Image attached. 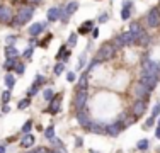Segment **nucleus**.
Returning a JSON list of instances; mask_svg holds the SVG:
<instances>
[{
  "instance_id": "obj_37",
  "label": "nucleus",
  "mask_w": 160,
  "mask_h": 153,
  "mask_svg": "<svg viewBox=\"0 0 160 153\" xmlns=\"http://www.w3.org/2000/svg\"><path fill=\"white\" fill-rule=\"evenodd\" d=\"M158 114H160V104H155L153 111H152V116H153V117H157Z\"/></svg>"
},
{
  "instance_id": "obj_15",
  "label": "nucleus",
  "mask_w": 160,
  "mask_h": 153,
  "mask_svg": "<svg viewBox=\"0 0 160 153\" xmlns=\"http://www.w3.org/2000/svg\"><path fill=\"white\" fill-rule=\"evenodd\" d=\"M60 15H62V9H58V7H51V9L48 10V21L55 22L56 19H60Z\"/></svg>"
},
{
  "instance_id": "obj_5",
  "label": "nucleus",
  "mask_w": 160,
  "mask_h": 153,
  "mask_svg": "<svg viewBox=\"0 0 160 153\" xmlns=\"http://www.w3.org/2000/svg\"><path fill=\"white\" fill-rule=\"evenodd\" d=\"M85 102H87V89H77V95H75L73 106L77 111L85 109Z\"/></svg>"
},
{
  "instance_id": "obj_19",
  "label": "nucleus",
  "mask_w": 160,
  "mask_h": 153,
  "mask_svg": "<svg viewBox=\"0 0 160 153\" xmlns=\"http://www.w3.org/2000/svg\"><path fill=\"white\" fill-rule=\"evenodd\" d=\"M92 27H94V21H85V22H83V26L80 27L78 32H80V34H87Z\"/></svg>"
},
{
  "instance_id": "obj_29",
  "label": "nucleus",
  "mask_w": 160,
  "mask_h": 153,
  "mask_svg": "<svg viewBox=\"0 0 160 153\" xmlns=\"http://www.w3.org/2000/svg\"><path fill=\"white\" fill-rule=\"evenodd\" d=\"M43 97H44V101H51L53 97H55V94H53V89H46L43 92Z\"/></svg>"
},
{
  "instance_id": "obj_1",
  "label": "nucleus",
  "mask_w": 160,
  "mask_h": 153,
  "mask_svg": "<svg viewBox=\"0 0 160 153\" xmlns=\"http://www.w3.org/2000/svg\"><path fill=\"white\" fill-rule=\"evenodd\" d=\"M34 15V5H24L21 7V9L17 10V14H14V19H12V24L10 26H16V27H19V26L26 24V22L31 21V17Z\"/></svg>"
},
{
  "instance_id": "obj_35",
  "label": "nucleus",
  "mask_w": 160,
  "mask_h": 153,
  "mask_svg": "<svg viewBox=\"0 0 160 153\" xmlns=\"http://www.w3.org/2000/svg\"><path fill=\"white\" fill-rule=\"evenodd\" d=\"M38 87H39V85H38V83H32V85L29 87V92H28V94H29V97H32V95H34V94H36V92H38Z\"/></svg>"
},
{
  "instance_id": "obj_17",
  "label": "nucleus",
  "mask_w": 160,
  "mask_h": 153,
  "mask_svg": "<svg viewBox=\"0 0 160 153\" xmlns=\"http://www.w3.org/2000/svg\"><path fill=\"white\" fill-rule=\"evenodd\" d=\"M5 56H7V58H17V56H19V51L14 48V44H12V46H7Z\"/></svg>"
},
{
  "instance_id": "obj_24",
  "label": "nucleus",
  "mask_w": 160,
  "mask_h": 153,
  "mask_svg": "<svg viewBox=\"0 0 160 153\" xmlns=\"http://www.w3.org/2000/svg\"><path fill=\"white\" fill-rule=\"evenodd\" d=\"M148 146H150V141H148V140H140L138 143H136V148H138L140 151L148 150Z\"/></svg>"
},
{
  "instance_id": "obj_9",
  "label": "nucleus",
  "mask_w": 160,
  "mask_h": 153,
  "mask_svg": "<svg viewBox=\"0 0 160 153\" xmlns=\"http://www.w3.org/2000/svg\"><path fill=\"white\" fill-rule=\"evenodd\" d=\"M147 24L150 27H158L160 26V10L158 9H152L147 14Z\"/></svg>"
},
{
  "instance_id": "obj_16",
  "label": "nucleus",
  "mask_w": 160,
  "mask_h": 153,
  "mask_svg": "<svg viewBox=\"0 0 160 153\" xmlns=\"http://www.w3.org/2000/svg\"><path fill=\"white\" fill-rule=\"evenodd\" d=\"M150 36H148L145 31H142V32L138 34V37H136V44H142V46H147V44H150Z\"/></svg>"
},
{
  "instance_id": "obj_41",
  "label": "nucleus",
  "mask_w": 160,
  "mask_h": 153,
  "mask_svg": "<svg viewBox=\"0 0 160 153\" xmlns=\"http://www.w3.org/2000/svg\"><path fill=\"white\" fill-rule=\"evenodd\" d=\"M34 83H38V85H43V83H44V76L38 75V76H36V82H34Z\"/></svg>"
},
{
  "instance_id": "obj_8",
  "label": "nucleus",
  "mask_w": 160,
  "mask_h": 153,
  "mask_svg": "<svg viewBox=\"0 0 160 153\" xmlns=\"http://www.w3.org/2000/svg\"><path fill=\"white\" fill-rule=\"evenodd\" d=\"M142 72H147V73L160 76V63H157V61H152V60H145Z\"/></svg>"
},
{
  "instance_id": "obj_38",
  "label": "nucleus",
  "mask_w": 160,
  "mask_h": 153,
  "mask_svg": "<svg viewBox=\"0 0 160 153\" xmlns=\"http://www.w3.org/2000/svg\"><path fill=\"white\" fill-rule=\"evenodd\" d=\"M14 70H16L17 73H24V65H22V63H17V65H16V68H14Z\"/></svg>"
},
{
  "instance_id": "obj_22",
  "label": "nucleus",
  "mask_w": 160,
  "mask_h": 153,
  "mask_svg": "<svg viewBox=\"0 0 160 153\" xmlns=\"http://www.w3.org/2000/svg\"><path fill=\"white\" fill-rule=\"evenodd\" d=\"M16 65H17V58H7L3 68H5V70H14V68H16Z\"/></svg>"
},
{
  "instance_id": "obj_36",
  "label": "nucleus",
  "mask_w": 160,
  "mask_h": 153,
  "mask_svg": "<svg viewBox=\"0 0 160 153\" xmlns=\"http://www.w3.org/2000/svg\"><path fill=\"white\" fill-rule=\"evenodd\" d=\"M9 101H10V92H9V90H5V92L2 94V102H3V104H7Z\"/></svg>"
},
{
  "instance_id": "obj_12",
  "label": "nucleus",
  "mask_w": 160,
  "mask_h": 153,
  "mask_svg": "<svg viewBox=\"0 0 160 153\" xmlns=\"http://www.w3.org/2000/svg\"><path fill=\"white\" fill-rule=\"evenodd\" d=\"M60 106H62V95H55V97L49 101L48 112H49V114H56V112L60 111Z\"/></svg>"
},
{
  "instance_id": "obj_44",
  "label": "nucleus",
  "mask_w": 160,
  "mask_h": 153,
  "mask_svg": "<svg viewBox=\"0 0 160 153\" xmlns=\"http://www.w3.org/2000/svg\"><path fill=\"white\" fill-rule=\"evenodd\" d=\"M67 80H68V82H73V80H75V73H73V72H70V73L67 75Z\"/></svg>"
},
{
  "instance_id": "obj_31",
  "label": "nucleus",
  "mask_w": 160,
  "mask_h": 153,
  "mask_svg": "<svg viewBox=\"0 0 160 153\" xmlns=\"http://www.w3.org/2000/svg\"><path fill=\"white\" fill-rule=\"evenodd\" d=\"M31 128H32V122H31V121H28L24 126H22V133H24V135H28V133L31 131Z\"/></svg>"
},
{
  "instance_id": "obj_13",
  "label": "nucleus",
  "mask_w": 160,
  "mask_h": 153,
  "mask_svg": "<svg viewBox=\"0 0 160 153\" xmlns=\"http://www.w3.org/2000/svg\"><path fill=\"white\" fill-rule=\"evenodd\" d=\"M121 39H123L124 46H131V44H136V37L133 36L131 31H126V32L121 34Z\"/></svg>"
},
{
  "instance_id": "obj_53",
  "label": "nucleus",
  "mask_w": 160,
  "mask_h": 153,
  "mask_svg": "<svg viewBox=\"0 0 160 153\" xmlns=\"http://www.w3.org/2000/svg\"><path fill=\"white\" fill-rule=\"evenodd\" d=\"M158 128H160V119H158Z\"/></svg>"
},
{
  "instance_id": "obj_27",
  "label": "nucleus",
  "mask_w": 160,
  "mask_h": 153,
  "mask_svg": "<svg viewBox=\"0 0 160 153\" xmlns=\"http://www.w3.org/2000/svg\"><path fill=\"white\" fill-rule=\"evenodd\" d=\"M14 83H16V78H14V75H12V73H9V75L5 76V85L9 87V89H12Z\"/></svg>"
},
{
  "instance_id": "obj_21",
  "label": "nucleus",
  "mask_w": 160,
  "mask_h": 153,
  "mask_svg": "<svg viewBox=\"0 0 160 153\" xmlns=\"http://www.w3.org/2000/svg\"><path fill=\"white\" fill-rule=\"evenodd\" d=\"M129 31H131V32H133V36H135V37H138V34L142 32L143 29H142V26H140L138 22H133V24L129 26Z\"/></svg>"
},
{
  "instance_id": "obj_6",
  "label": "nucleus",
  "mask_w": 160,
  "mask_h": 153,
  "mask_svg": "<svg viewBox=\"0 0 160 153\" xmlns=\"http://www.w3.org/2000/svg\"><path fill=\"white\" fill-rule=\"evenodd\" d=\"M12 19H14L12 9H10V7H5V5H0V24L10 26L12 24Z\"/></svg>"
},
{
  "instance_id": "obj_50",
  "label": "nucleus",
  "mask_w": 160,
  "mask_h": 153,
  "mask_svg": "<svg viewBox=\"0 0 160 153\" xmlns=\"http://www.w3.org/2000/svg\"><path fill=\"white\" fill-rule=\"evenodd\" d=\"M155 138H160V128L157 129V131H155Z\"/></svg>"
},
{
  "instance_id": "obj_23",
  "label": "nucleus",
  "mask_w": 160,
  "mask_h": 153,
  "mask_svg": "<svg viewBox=\"0 0 160 153\" xmlns=\"http://www.w3.org/2000/svg\"><path fill=\"white\" fill-rule=\"evenodd\" d=\"M111 44L114 46V49H116V51H119V49H121V48H123V46H124V43H123V39H121V36L114 37V39L111 41Z\"/></svg>"
},
{
  "instance_id": "obj_45",
  "label": "nucleus",
  "mask_w": 160,
  "mask_h": 153,
  "mask_svg": "<svg viewBox=\"0 0 160 153\" xmlns=\"http://www.w3.org/2000/svg\"><path fill=\"white\" fill-rule=\"evenodd\" d=\"M29 153H48V150H44V148H38V150H32Z\"/></svg>"
},
{
  "instance_id": "obj_2",
  "label": "nucleus",
  "mask_w": 160,
  "mask_h": 153,
  "mask_svg": "<svg viewBox=\"0 0 160 153\" xmlns=\"http://www.w3.org/2000/svg\"><path fill=\"white\" fill-rule=\"evenodd\" d=\"M116 55V49H114V46L111 43H104L101 46V48L97 49L96 56H94V60L97 61V63H101V61H108L111 60L112 56Z\"/></svg>"
},
{
  "instance_id": "obj_34",
  "label": "nucleus",
  "mask_w": 160,
  "mask_h": 153,
  "mask_svg": "<svg viewBox=\"0 0 160 153\" xmlns=\"http://www.w3.org/2000/svg\"><path fill=\"white\" fill-rule=\"evenodd\" d=\"M63 70H65V65L63 63H58L55 67V75H60V73H63Z\"/></svg>"
},
{
  "instance_id": "obj_39",
  "label": "nucleus",
  "mask_w": 160,
  "mask_h": 153,
  "mask_svg": "<svg viewBox=\"0 0 160 153\" xmlns=\"http://www.w3.org/2000/svg\"><path fill=\"white\" fill-rule=\"evenodd\" d=\"M5 43H7V46L14 44V43H16V36H9V37L5 39Z\"/></svg>"
},
{
  "instance_id": "obj_18",
  "label": "nucleus",
  "mask_w": 160,
  "mask_h": 153,
  "mask_svg": "<svg viewBox=\"0 0 160 153\" xmlns=\"http://www.w3.org/2000/svg\"><path fill=\"white\" fill-rule=\"evenodd\" d=\"M77 9H78V3H77V2H68L67 7H65V10H67L68 15L75 14V12H77Z\"/></svg>"
},
{
  "instance_id": "obj_54",
  "label": "nucleus",
  "mask_w": 160,
  "mask_h": 153,
  "mask_svg": "<svg viewBox=\"0 0 160 153\" xmlns=\"http://www.w3.org/2000/svg\"><path fill=\"white\" fill-rule=\"evenodd\" d=\"M158 10H160V5H158Z\"/></svg>"
},
{
  "instance_id": "obj_25",
  "label": "nucleus",
  "mask_w": 160,
  "mask_h": 153,
  "mask_svg": "<svg viewBox=\"0 0 160 153\" xmlns=\"http://www.w3.org/2000/svg\"><path fill=\"white\" fill-rule=\"evenodd\" d=\"M129 7H131V2H124V9H123V12H121V17L126 21V19H129Z\"/></svg>"
},
{
  "instance_id": "obj_30",
  "label": "nucleus",
  "mask_w": 160,
  "mask_h": 153,
  "mask_svg": "<svg viewBox=\"0 0 160 153\" xmlns=\"http://www.w3.org/2000/svg\"><path fill=\"white\" fill-rule=\"evenodd\" d=\"M44 136H46L48 140L55 138V128H53V126H49V128H46V131H44Z\"/></svg>"
},
{
  "instance_id": "obj_43",
  "label": "nucleus",
  "mask_w": 160,
  "mask_h": 153,
  "mask_svg": "<svg viewBox=\"0 0 160 153\" xmlns=\"http://www.w3.org/2000/svg\"><path fill=\"white\" fill-rule=\"evenodd\" d=\"M31 55H32V48H28L24 51V58H31Z\"/></svg>"
},
{
  "instance_id": "obj_26",
  "label": "nucleus",
  "mask_w": 160,
  "mask_h": 153,
  "mask_svg": "<svg viewBox=\"0 0 160 153\" xmlns=\"http://www.w3.org/2000/svg\"><path fill=\"white\" fill-rule=\"evenodd\" d=\"M68 56H70V51H67V48H65V46H62V49H60V53L58 55H56V58L58 60H68Z\"/></svg>"
},
{
  "instance_id": "obj_46",
  "label": "nucleus",
  "mask_w": 160,
  "mask_h": 153,
  "mask_svg": "<svg viewBox=\"0 0 160 153\" xmlns=\"http://www.w3.org/2000/svg\"><path fill=\"white\" fill-rule=\"evenodd\" d=\"M28 2L31 3V5H38V3H41L43 0H28Z\"/></svg>"
},
{
  "instance_id": "obj_51",
  "label": "nucleus",
  "mask_w": 160,
  "mask_h": 153,
  "mask_svg": "<svg viewBox=\"0 0 160 153\" xmlns=\"http://www.w3.org/2000/svg\"><path fill=\"white\" fill-rule=\"evenodd\" d=\"M0 153H5V146H2V145H0Z\"/></svg>"
},
{
  "instance_id": "obj_33",
  "label": "nucleus",
  "mask_w": 160,
  "mask_h": 153,
  "mask_svg": "<svg viewBox=\"0 0 160 153\" xmlns=\"http://www.w3.org/2000/svg\"><path fill=\"white\" fill-rule=\"evenodd\" d=\"M29 104H31L29 99H22V101L19 102V109H26V107H29Z\"/></svg>"
},
{
  "instance_id": "obj_47",
  "label": "nucleus",
  "mask_w": 160,
  "mask_h": 153,
  "mask_svg": "<svg viewBox=\"0 0 160 153\" xmlns=\"http://www.w3.org/2000/svg\"><path fill=\"white\" fill-rule=\"evenodd\" d=\"M75 143H77V146H82V143H83L82 138H77V141H75Z\"/></svg>"
},
{
  "instance_id": "obj_4",
  "label": "nucleus",
  "mask_w": 160,
  "mask_h": 153,
  "mask_svg": "<svg viewBox=\"0 0 160 153\" xmlns=\"http://www.w3.org/2000/svg\"><path fill=\"white\" fill-rule=\"evenodd\" d=\"M140 82L143 83L145 87H148L150 90H153L158 83V76L157 75H152V73H147V72H142L140 75Z\"/></svg>"
},
{
  "instance_id": "obj_32",
  "label": "nucleus",
  "mask_w": 160,
  "mask_h": 153,
  "mask_svg": "<svg viewBox=\"0 0 160 153\" xmlns=\"http://www.w3.org/2000/svg\"><path fill=\"white\" fill-rule=\"evenodd\" d=\"M77 44V34H70V37H68V46H75Z\"/></svg>"
},
{
  "instance_id": "obj_3",
  "label": "nucleus",
  "mask_w": 160,
  "mask_h": 153,
  "mask_svg": "<svg viewBox=\"0 0 160 153\" xmlns=\"http://www.w3.org/2000/svg\"><path fill=\"white\" fill-rule=\"evenodd\" d=\"M133 95H135L136 101H147V99L150 97V89L145 87L142 82H138V83L133 85Z\"/></svg>"
},
{
  "instance_id": "obj_52",
  "label": "nucleus",
  "mask_w": 160,
  "mask_h": 153,
  "mask_svg": "<svg viewBox=\"0 0 160 153\" xmlns=\"http://www.w3.org/2000/svg\"><path fill=\"white\" fill-rule=\"evenodd\" d=\"M48 153H58V151H55V150H53V151H48Z\"/></svg>"
},
{
  "instance_id": "obj_28",
  "label": "nucleus",
  "mask_w": 160,
  "mask_h": 153,
  "mask_svg": "<svg viewBox=\"0 0 160 153\" xmlns=\"http://www.w3.org/2000/svg\"><path fill=\"white\" fill-rule=\"evenodd\" d=\"M87 75H89V73H85V75H82V76H80L77 89H87Z\"/></svg>"
},
{
  "instance_id": "obj_20",
  "label": "nucleus",
  "mask_w": 160,
  "mask_h": 153,
  "mask_svg": "<svg viewBox=\"0 0 160 153\" xmlns=\"http://www.w3.org/2000/svg\"><path fill=\"white\" fill-rule=\"evenodd\" d=\"M32 145H34V136L29 135V133H28V135H24V138H22V146L28 148V146H32Z\"/></svg>"
},
{
  "instance_id": "obj_49",
  "label": "nucleus",
  "mask_w": 160,
  "mask_h": 153,
  "mask_svg": "<svg viewBox=\"0 0 160 153\" xmlns=\"http://www.w3.org/2000/svg\"><path fill=\"white\" fill-rule=\"evenodd\" d=\"M106 19H108V15H106V14H102V15H101V19H99V21H101V22H104Z\"/></svg>"
},
{
  "instance_id": "obj_7",
  "label": "nucleus",
  "mask_w": 160,
  "mask_h": 153,
  "mask_svg": "<svg viewBox=\"0 0 160 153\" xmlns=\"http://www.w3.org/2000/svg\"><path fill=\"white\" fill-rule=\"evenodd\" d=\"M77 122L82 128H85V129H89L90 128V124H92V119H90V114L87 112L85 109H82V111H77Z\"/></svg>"
},
{
  "instance_id": "obj_48",
  "label": "nucleus",
  "mask_w": 160,
  "mask_h": 153,
  "mask_svg": "<svg viewBox=\"0 0 160 153\" xmlns=\"http://www.w3.org/2000/svg\"><path fill=\"white\" fill-rule=\"evenodd\" d=\"M92 36H94V37L99 36V29H94V31H92Z\"/></svg>"
},
{
  "instance_id": "obj_10",
  "label": "nucleus",
  "mask_w": 160,
  "mask_h": 153,
  "mask_svg": "<svg viewBox=\"0 0 160 153\" xmlns=\"http://www.w3.org/2000/svg\"><path fill=\"white\" fill-rule=\"evenodd\" d=\"M147 111V101H135V104L131 106V116L140 117Z\"/></svg>"
},
{
  "instance_id": "obj_11",
  "label": "nucleus",
  "mask_w": 160,
  "mask_h": 153,
  "mask_svg": "<svg viewBox=\"0 0 160 153\" xmlns=\"http://www.w3.org/2000/svg\"><path fill=\"white\" fill-rule=\"evenodd\" d=\"M123 122L121 121H116V122H112V124H109V126H106V133H108L109 136H118L121 131H123Z\"/></svg>"
},
{
  "instance_id": "obj_14",
  "label": "nucleus",
  "mask_w": 160,
  "mask_h": 153,
  "mask_svg": "<svg viewBox=\"0 0 160 153\" xmlns=\"http://www.w3.org/2000/svg\"><path fill=\"white\" fill-rule=\"evenodd\" d=\"M44 27H46L44 22H36V24H32L31 27H29V34H31V36H38V34H41L44 31Z\"/></svg>"
},
{
  "instance_id": "obj_40",
  "label": "nucleus",
  "mask_w": 160,
  "mask_h": 153,
  "mask_svg": "<svg viewBox=\"0 0 160 153\" xmlns=\"http://www.w3.org/2000/svg\"><path fill=\"white\" fill-rule=\"evenodd\" d=\"M83 63H85V55H82V56H80V60H78V65H77V68H78V70L83 67Z\"/></svg>"
},
{
  "instance_id": "obj_42",
  "label": "nucleus",
  "mask_w": 160,
  "mask_h": 153,
  "mask_svg": "<svg viewBox=\"0 0 160 153\" xmlns=\"http://www.w3.org/2000/svg\"><path fill=\"white\" fill-rule=\"evenodd\" d=\"M153 124H155V117L152 116L150 119H147V124H145V126H147V128H150V126H153Z\"/></svg>"
}]
</instances>
